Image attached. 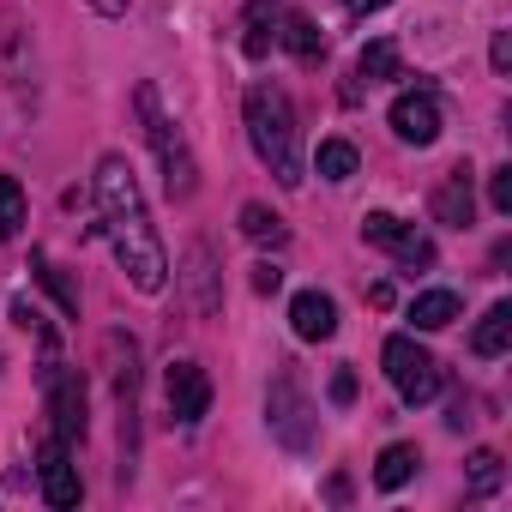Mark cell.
I'll list each match as a JSON object with an SVG mask.
<instances>
[{
    "label": "cell",
    "instance_id": "15",
    "mask_svg": "<svg viewBox=\"0 0 512 512\" xmlns=\"http://www.w3.org/2000/svg\"><path fill=\"white\" fill-rule=\"evenodd\" d=\"M416 464H422V458H416V446H404V440H398V446H386V452H380L374 482H380V488H404V482L416 476Z\"/></svg>",
    "mask_w": 512,
    "mask_h": 512
},
{
    "label": "cell",
    "instance_id": "14",
    "mask_svg": "<svg viewBox=\"0 0 512 512\" xmlns=\"http://www.w3.org/2000/svg\"><path fill=\"white\" fill-rule=\"evenodd\" d=\"M284 49H290L296 61H320V55H326V37H320V25H314V19L290 13V19H284Z\"/></svg>",
    "mask_w": 512,
    "mask_h": 512
},
{
    "label": "cell",
    "instance_id": "4",
    "mask_svg": "<svg viewBox=\"0 0 512 512\" xmlns=\"http://www.w3.org/2000/svg\"><path fill=\"white\" fill-rule=\"evenodd\" d=\"M380 362H386V380L398 386V398L404 404H428V398H440V362L416 344V338H386V350H380Z\"/></svg>",
    "mask_w": 512,
    "mask_h": 512
},
{
    "label": "cell",
    "instance_id": "12",
    "mask_svg": "<svg viewBox=\"0 0 512 512\" xmlns=\"http://www.w3.org/2000/svg\"><path fill=\"white\" fill-rule=\"evenodd\" d=\"M506 344H512V302H494V308L476 320L470 350H476L482 362H494V356H506Z\"/></svg>",
    "mask_w": 512,
    "mask_h": 512
},
{
    "label": "cell",
    "instance_id": "23",
    "mask_svg": "<svg viewBox=\"0 0 512 512\" xmlns=\"http://www.w3.org/2000/svg\"><path fill=\"white\" fill-rule=\"evenodd\" d=\"M272 37H278V31H272V19H266V7H253V19H247V43H241V49H247L253 61H260V55L272 49Z\"/></svg>",
    "mask_w": 512,
    "mask_h": 512
},
{
    "label": "cell",
    "instance_id": "18",
    "mask_svg": "<svg viewBox=\"0 0 512 512\" xmlns=\"http://www.w3.org/2000/svg\"><path fill=\"white\" fill-rule=\"evenodd\" d=\"M241 235H247V241H272V247H278V241H284V217H278L272 205H241Z\"/></svg>",
    "mask_w": 512,
    "mask_h": 512
},
{
    "label": "cell",
    "instance_id": "25",
    "mask_svg": "<svg viewBox=\"0 0 512 512\" xmlns=\"http://www.w3.org/2000/svg\"><path fill=\"white\" fill-rule=\"evenodd\" d=\"M488 61H494V73H506V67H512V31H494V43H488Z\"/></svg>",
    "mask_w": 512,
    "mask_h": 512
},
{
    "label": "cell",
    "instance_id": "2",
    "mask_svg": "<svg viewBox=\"0 0 512 512\" xmlns=\"http://www.w3.org/2000/svg\"><path fill=\"white\" fill-rule=\"evenodd\" d=\"M241 109H247V139H253V151H260V163L284 187H302V151H296V109H290V97L272 79H260V85H247Z\"/></svg>",
    "mask_w": 512,
    "mask_h": 512
},
{
    "label": "cell",
    "instance_id": "8",
    "mask_svg": "<svg viewBox=\"0 0 512 512\" xmlns=\"http://www.w3.org/2000/svg\"><path fill=\"white\" fill-rule=\"evenodd\" d=\"M37 476H43V500L49 506H79V470H73V446L61 440V434H49L43 440V464H37Z\"/></svg>",
    "mask_w": 512,
    "mask_h": 512
},
{
    "label": "cell",
    "instance_id": "26",
    "mask_svg": "<svg viewBox=\"0 0 512 512\" xmlns=\"http://www.w3.org/2000/svg\"><path fill=\"white\" fill-rule=\"evenodd\" d=\"M350 398H356V374L338 368V374H332V404H350Z\"/></svg>",
    "mask_w": 512,
    "mask_h": 512
},
{
    "label": "cell",
    "instance_id": "22",
    "mask_svg": "<svg viewBox=\"0 0 512 512\" xmlns=\"http://www.w3.org/2000/svg\"><path fill=\"white\" fill-rule=\"evenodd\" d=\"M500 476H506V470H500V452H488V446L470 452V494H494Z\"/></svg>",
    "mask_w": 512,
    "mask_h": 512
},
{
    "label": "cell",
    "instance_id": "21",
    "mask_svg": "<svg viewBox=\"0 0 512 512\" xmlns=\"http://www.w3.org/2000/svg\"><path fill=\"white\" fill-rule=\"evenodd\" d=\"M37 278L49 284V296L61 302V314H79V284H73V278H67V272L49 260V253H37Z\"/></svg>",
    "mask_w": 512,
    "mask_h": 512
},
{
    "label": "cell",
    "instance_id": "3",
    "mask_svg": "<svg viewBox=\"0 0 512 512\" xmlns=\"http://www.w3.org/2000/svg\"><path fill=\"white\" fill-rule=\"evenodd\" d=\"M139 115H145V133H151V151H157V163H163L169 193H175V199H193V187H199V163H193L181 127L157 109V91H151V85H139Z\"/></svg>",
    "mask_w": 512,
    "mask_h": 512
},
{
    "label": "cell",
    "instance_id": "27",
    "mask_svg": "<svg viewBox=\"0 0 512 512\" xmlns=\"http://www.w3.org/2000/svg\"><path fill=\"white\" fill-rule=\"evenodd\" d=\"M278 284H284V272H278V266H253V290H260V296H272Z\"/></svg>",
    "mask_w": 512,
    "mask_h": 512
},
{
    "label": "cell",
    "instance_id": "5",
    "mask_svg": "<svg viewBox=\"0 0 512 512\" xmlns=\"http://www.w3.org/2000/svg\"><path fill=\"white\" fill-rule=\"evenodd\" d=\"M266 416H272V434H278L284 446H296V452L314 446V404H308V392H302L296 374H278V386H272V398H266Z\"/></svg>",
    "mask_w": 512,
    "mask_h": 512
},
{
    "label": "cell",
    "instance_id": "10",
    "mask_svg": "<svg viewBox=\"0 0 512 512\" xmlns=\"http://www.w3.org/2000/svg\"><path fill=\"white\" fill-rule=\"evenodd\" d=\"M290 326H296V338H308V344L332 338V332H338V308H332V296L302 290V296L290 302Z\"/></svg>",
    "mask_w": 512,
    "mask_h": 512
},
{
    "label": "cell",
    "instance_id": "16",
    "mask_svg": "<svg viewBox=\"0 0 512 512\" xmlns=\"http://www.w3.org/2000/svg\"><path fill=\"white\" fill-rule=\"evenodd\" d=\"M356 163H362V157H356V145H350V139H326V145H320V157H314V169H320L326 181H350V175H356Z\"/></svg>",
    "mask_w": 512,
    "mask_h": 512
},
{
    "label": "cell",
    "instance_id": "1",
    "mask_svg": "<svg viewBox=\"0 0 512 512\" xmlns=\"http://www.w3.org/2000/svg\"><path fill=\"white\" fill-rule=\"evenodd\" d=\"M97 205H103V229H109V241H115V260H121V272H127V284L139 290V296H157L163 284H169V253H163V241H157V229H151V205H145V193H139V175H133V163L127 157H103L97 163Z\"/></svg>",
    "mask_w": 512,
    "mask_h": 512
},
{
    "label": "cell",
    "instance_id": "19",
    "mask_svg": "<svg viewBox=\"0 0 512 512\" xmlns=\"http://www.w3.org/2000/svg\"><path fill=\"white\" fill-rule=\"evenodd\" d=\"M356 79H368V85H380V79H398V49L380 37V43H368L362 49V61H356Z\"/></svg>",
    "mask_w": 512,
    "mask_h": 512
},
{
    "label": "cell",
    "instance_id": "28",
    "mask_svg": "<svg viewBox=\"0 0 512 512\" xmlns=\"http://www.w3.org/2000/svg\"><path fill=\"white\" fill-rule=\"evenodd\" d=\"M91 7H97L103 19H121V13H127V0H91Z\"/></svg>",
    "mask_w": 512,
    "mask_h": 512
},
{
    "label": "cell",
    "instance_id": "11",
    "mask_svg": "<svg viewBox=\"0 0 512 512\" xmlns=\"http://www.w3.org/2000/svg\"><path fill=\"white\" fill-rule=\"evenodd\" d=\"M434 217L452 223V229H470V217H476V193H470V169H464V163L440 181V193H434Z\"/></svg>",
    "mask_w": 512,
    "mask_h": 512
},
{
    "label": "cell",
    "instance_id": "29",
    "mask_svg": "<svg viewBox=\"0 0 512 512\" xmlns=\"http://www.w3.org/2000/svg\"><path fill=\"white\" fill-rule=\"evenodd\" d=\"M350 13H380V7H392V0H344Z\"/></svg>",
    "mask_w": 512,
    "mask_h": 512
},
{
    "label": "cell",
    "instance_id": "9",
    "mask_svg": "<svg viewBox=\"0 0 512 512\" xmlns=\"http://www.w3.org/2000/svg\"><path fill=\"white\" fill-rule=\"evenodd\" d=\"M392 133H398L404 145H434V139H440V103H434L428 91H404V97L392 103Z\"/></svg>",
    "mask_w": 512,
    "mask_h": 512
},
{
    "label": "cell",
    "instance_id": "13",
    "mask_svg": "<svg viewBox=\"0 0 512 512\" xmlns=\"http://www.w3.org/2000/svg\"><path fill=\"white\" fill-rule=\"evenodd\" d=\"M410 320H416V332H440V326L458 320V296H452V290H422V296L410 302Z\"/></svg>",
    "mask_w": 512,
    "mask_h": 512
},
{
    "label": "cell",
    "instance_id": "24",
    "mask_svg": "<svg viewBox=\"0 0 512 512\" xmlns=\"http://www.w3.org/2000/svg\"><path fill=\"white\" fill-rule=\"evenodd\" d=\"M488 205H494L500 217H512V169H494V175H488Z\"/></svg>",
    "mask_w": 512,
    "mask_h": 512
},
{
    "label": "cell",
    "instance_id": "17",
    "mask_svg": "<svg viewBox=\"0 0 512 512\" xmlns=\"http://www.w3.org/2000/svg\"><path fill=\"white\" fill-rule=\"evenodd\" d=\"M410 235H416V229H404L392 211H368V217H362V241H374V247H386V253H398Z\"/></svg>",
    "mask_w": 512,
    "mask_h": 512
},
{
    "label": "cell",
    "instance_id": "7",
    "mask_svg": "<svg viewBox=\"0 0 512 512\" xmlns=\"http://www.w3.org/2000/svg\"><path fill=\"white\" fill-rule=\"evenodd\" d=\"M163 398H169V416L175 422H199L205 410H211V380H205V368L199 362H169V380H163Z\"/></svg>",
    "mask_w": 512,
    "mask_h": 512
},
{
    "label": "cell",
    "instance_id": "20",
    "mask_svg": "<svg viewBox=\"0 0 512 512\" xmlns=\"http://www.w3.org/2000/svg\"><path fill=\"white\" fill-rule=\"evenodd\" d=\"M25 229V187L13 175H0V241H13Z\"/></svg>",
    "mask_w": 512,
    "mask_h": 512
},
{
    "label": "cell",
    "instance_id": "6",
    "mask_svg": "<svg viewBox=\"0 0 512 512\" xmlns=\"http://www.w3.org/2000/svg\"><path fill=\"white\" fill-rule=\"evenodd\" d=\"M43 398H49L55 434H61L67 446H73V440H85V380H79L73 368L49 362V368H43Z\"/></svg>",
    "mask_w": 512,
    "mask_h": 512
}]
</instances>
